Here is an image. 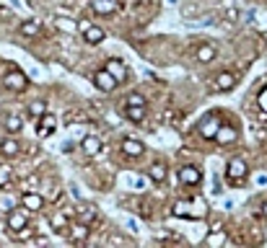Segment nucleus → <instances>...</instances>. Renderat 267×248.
<instances>
[{
    "label": "nucleus",
    "instance_id": "nucleus-6",
    "mask_svg": "<svg viewBox=\"0 0 267 248\" xmlns=\"http://www.w3.org/2000/svg\"><path fill=\"white\" fill-rule=\"evenodd\" d=\"M78 29H80V34H83V39H86L88 44H101V42H104V31H101L99 26H94V23L80 21Z\"/></svg>",
    "mask_w": 267,
    "mask_h": 248
},
{
    "label": "nucleus",
    "instance_id": "nucleus-31",
    "mask_svg": "<svg viewBox=\"0 0 267 248\" xmlns=\"http://www.w3.org/2000/svg\"><path fill=\"white\" fill-rule=\"evenodd\" d=\"M36 183H39V179H36V176H29V179L24 181V189L31 191V189H36Z\"/></svg>",
    "mask_w": 267,
    "mask_h": 248
},
{
    "label": "nucleus",
    "instance_id": "nucleus-7",
    "mask_svg": "<svg viewBox=\"0 0 267 248\" xmlns=\"http://www.w3.org/2000/svg\"><path fill=\"white\" fill-rule=\"evenodd\" d=\"M94 86H96L99 90H104V93H112V90L119 86V83H117L112 75H109L107 70H99L96 75H94Z\"/></svg>",
    "mask_w": 267,
    "mask_h": 248
},
{
    "label": "nucleus",
    "instance_id": "nucleus-21",
    "mask_svg": "<svg viewBox=\"0 0 267 248\" xmlns=\"http://www.w3.org/2000/svg\"><path fill=\"white\" fill-rule=\"evenodd\" d=\"M52 227H54L57 233H68V227H70L68 215H65V212H54V215H52Z\"/></svg>",
    "mask_w": 267,
    "mask_h": 248
},
{
    "label": "nucleus",
    "instance_id": "nucleus-32",
    "mask_svg": "<svg viewBox=\"0 0 267 248\" xmlns=\"http://www.w3.org/2000/svg\"><path fill=\"white\" fill-rule=\"evenodd\" d=\"M260 106H262V112H267V86L262 88V93H260Z\"/></svg>",
    "mask_w": 267,
    "mask_h": 248
},
{
    "label": "nucleus",
    "instance_id": "nucleus-10",
    "mask_svg": "<svg viewBox=\"0 0 267 248\" xmlns=\"http://www.w3.org/2000/svg\"><path fill=\"white\" fill-rule=\"evenodd\" d=\"M21 204L29 209V212H39V209L44 207V199H42V194H36V191H24Z\"/></svg>",
    "mask_w": 267,
    "mask_h": 248
},
{
    "label": "nucleus",
    "instance_id": "nucleus-12",
    "mask_svg": "<svg viewBox=\"0 0 267 248\" xmlns=\"http://www.w3.org/2000/svg\"><path fill=\"white\" fill-rule=\"evenodd\" d=\"M88 233H91V227L86 225V223H73L70 225V230H68V235H70V241H76V243H86L88 241Z\"/></svg>",
    "mask_w": 267,
    "mask_h": 248
},
{
    "label": "nucleus",
    "instance_id": "nucleus-24",
    "mask_svg": "<svg viewBox=\"0 0 267 248\" xmlns=\"http://www.w3.org/2000/svg\"><path fill=\"white\" fill-rule=\"evenodd\" d=\"M13 183V168L11 165H0V189L11 186Z\"/></svg>",
    "mask_w": 267,
    "mask_h": 248
},
{
    "label": "nucleus",
    "instance_id": "nucleus-29",
    "mask_svg": "<svg viewBox=\"0 0 267 248\" xmlns=\"http://www.w3.org/2000/svg\"><path fill=\"white\" fill-rule=\"evenodd\" d=\"M11 235H13V241H29V238L34 235V227L31 225H24L21 230H13Z\"/></svg>",
    "mask_w": 267,
    "mask_h": 248
},
{
    "label": "nucleus",
    "instance_id": "nucleus-25",
    "mask_svg": "<svg viewBox=\"0 0 267 248\" xmlns=\"http://www.w3.org/2000/svg\"><path fill=\"white\" fill-rule=\"evenodd\" d=\"M213 57H215V47H213V44H202V47L197 49V60L200 62H210Z\"/></svg>",
    "mask_w": 267,
    "mask_h": 248
},
{
    "label": "nucleus",
    "instance_id": "nucleus-2",
    "mask_svg": "<svg viewBox=\"0 0 267 248\" xmlns=\"http://www.w3.org/2000/svg\"><path fill=\"white\" fill-rule=\"evenodd\" d=\"M125 114L130 122H143L145 119V98L137 93H130L125 101Z\"/></svg>",
    "mask_w": 267,
    "mask_h": 248
},
{
    "label": "nucleus",
    "instance_id": "nucleus-17",
    "mask_svg": "<svg viewBox=\"0 0 267 248\" xmlns=\"http://www.w3.org/2000/svg\"><path fill=\"white\" fill-rule=\"evenodd\" d=\"M80 148H83L86 155H99L101 153V140L94 135H88V137H83V145H80Z\"/></svg>",
    "mask_w": 267,
    "mask_h": 248
},
{
    "label": "nucleus",
    "instance_id": "nucleus-3",
    "mask_svg": "<svg viewBox=\"0 0 267 248\" xmlns=\"http://www.w3.org/2000/svg\"><path fill=\"white\" fill-rule=\"evenodd\" d=\"M246 176H249V165H246V160L234 158L231 163H228V168H226V179L231 181V183H241Z\"/></svg>",
    "mask_w": 267,
    "mask_h": 248
},
{
    "label": "nucleus",
    "instance_id": "nucleus-26",
    "mask_svg": "<svg viewBox=\"0 0 267 248\" xmlns=\"http://www.w3.org/2000/svg\"><path fill=\"white\" fill-rule=\"evenodd\" d=\"M39 31H42V23L39 21H24L21 23V34L24 36H36Z\"/></svg>",
    "mask_w": 267,
    "mask_h": 248
},
{
    "label": "nucleus",
    "instance_id": "nucleus-18",
    "mask_svg": "<svg viewBox=\"0 0 267 248\" xmlns=\"http://www.w3.org/2000/svg\"><path fill=\"white\" fill-rule=\"evenodd\" d=\"M148 176H151V181H156V183H161L163 179H166V165H163L161 160H156V163H151V168H148Z\"/></svg>",
    "mask_w": 267,
    "mask_h": 248
},
{
    "label": "nucleus",
    "instance_id": "nucleus-9",
    "mask_svg": "<svg viewBox=\"0 0 267 248\" xmlns=\"http://www.w3.org/2000/svg\"><path fill=\"white\" fill-rule=\"evenodd\" d=\"M213 140H218L220 145H234L236 140H239V132L234 130L231 124H220L218 127V132H215V137Z\"/></svg>",
    "mask_w": 267,
    "mask_h": 248
},
{
    "label": "nucleus",
    "instance_id": "nucleus-13",
    "mask_svg": "<svg viewBox=\"0 0 267 248\" xmlns=\"http://www.w3.org/2000/svg\"><path fill=\"white\" fill-rule=\"evenodd\" d=\"M24 225H29V215H26L24 209H11V212H8V227H11V233L21 230Z\"/></svg>",
    "mask_w": 267,
    "mask_h": 248
},
{
    "label": "nucleus",
    "instance_id": "nucleus-1",
    "mask_svg": "<svg viewBox=\"0 0 267 248\" xmlns=\"http://www.w3.org/2000/svg\"><path fill=\"white\" fill-rule=\"evenodd\" d=\"M177 217H189V220H202L208 215V204L202 199H192V202H177L174 207Z\"/></svg>",
    "mask_w": 267,
    "mask_h": 248
},
{
    "label": "nucleus",
    "instance_id": "nucleus-11",
    "mask_svg": "<svg viewBox=\"0 0 267 248\" xmlns=\"http://www.w3.org/2000/svg\"><path fill=\"white\" fill-rule=\"evenodd\" d=\"M122 153L125 155H130V158H140V155L145 153V145L140 142V140H133V137H127V140H122Z\"/></svg>",
    "mask_w": 267,
    "mask_h": 248
},
{
    "label": "nucleus",
    "instance_id": "nucleus-23",
    "mask_svg": "<svg viewBox=\"0 0 267 248\" xmlns=\"http://www.w3.org/2000/svg\"><path fill=\"white\" fill-rule=\"evenodd\" d=\"M21 116H18V114H8L5 116V130L8 132H11V135H16V132H21Z\"/></svg>",
    "mask_w": 267,
    "mask_h": 248
},
{
    "label": "nucleus",
    "instance_id": "nucleus-4",
    "mask_svg": "<svg viewBox=\"0 0 267 248\" xmlns=\"http://www.w3.org/2000/svg\"><path fill=\"white\" fill-rule=\"evenodd\" d=\"M218 127H220L218 114H205V119L200 122V137H202V140H213L215 132H218Z\"/></svg>",
    "mask_w": 267,
    "mask_h": 248
},
{
    "label": "nucleus",
    "instance_id": "nucleus-27",
    "mask_svg": "<svg viewBox=\"0 0 267 248\" xmlns=\"http://www.w3.org/2000/svg\"><path fill=\"white\" fill-rule=\"evenodd\" d=\"M78 220L80 223H91V220H96V209L94 207H88V204H83V207H78Z\"/></svg>",
    "mask_w": 267,
    "mask_h": 248
},
{
    "label": "nucleus",
    "instance_id": "nucleus-28",
    "mask_svg": "<svg viewBox=\"0 0 267 248\" xmlns=\"http://www.w3.org/2000/svg\"><path fill=\"white\" fill-rule=\"evenodd\" d=\"M205 243H208V246H223V243H226V233L220 230V227H215V230L208 235V241H205Z\"/></svg>",
    "mask_w": 267,
    "mask_h": 248
},
{
    "label": "nucleus",
    "instance_id": "nucleus-16",
    "mask_svg": "<svg viewBox=\"0 0 267 248\" xmlns=\"http://www.w3.org/2000/svg\"><path fill=\"white\" fill-rule=\"evenodd\" d=\"M21 153V145H18L13 137H8V140L0 142V155H5V158H13V155Z\"/></svg>",
    "mask_w": 267,
    "mask_h": 248
},
{
    "label": "nucleus",
    "instance_id": "nucleus-8",
    "mask_svg": "<svg viewBox=\"0 0 267 248\" xmlns=\"http://www.w3.org/2000/svg\"><path fill=\"white\" fill-rule=\"evenodd\" d=\"M104 70H107L109 75H112V78L119 83V86H122V83L127 80V68H125V62H122V60H109Z\"/></svg>",
    "mask_w": 267,
    "mask_h": 248
},
{
    "label": "nucleus",
    "instance_id": "nucleus-19",
    "mask_svg": "<svg viewBox=\"0 0 267 248\" xmlns=\"http://www.w3.org/2000/svg\"><path fill=\"white\" fill-rule=\"evenodd\" d=\"M236 86V78L231 75V72H220V75L215 78V90H231Z\"/></svg>",
    "mask_w": 267,
    "mask_h": 248
},
{
    "label": "nucleus",
    "instance_id": "nucleus-33",
    "mask_svg": "<svg viewBox=\"0 0 267 248\" xmlns=\"http://www.w3.org/2000/svg\"><path fill=\"white\" fill-rule=\"evenodd\" d=\"M257 183H260V186H265V183H267V176H265V173H260V176H257Z\"/></svg>",
    "mask_w": 267,
    "mask_h": 248
},
{
    "label": "nucleus",
    "instance_id": "nucleus-34",
    "mask_svg": "<svg viewBox=\"0 0 267 248\" xmlns=\"http://www.w3.org/2000/svg\"><path fill=\"white\" fill-rule=\"evenodd\" d=\"M262 215H265V217H267V204H265V207H262Z\"/></svg>",
    "mask_w": 267,
    "mask_h": 248
},
{
    "label": "nucleus",
    "instance_id": "nucleus-5",
    "mask_svg": "<svg viewBox=\"0 0 267 248\" xmlns=\"http://www.w3.org/2000/svg\"><path fill=\"white\" fill-rule=\"evenodd\" d=\"M3 83H5V88L16 90V93H21V90H26V86H29V80H26V75H24L21 70H11L3 78Z\"/></svg>",
    "mask_w": 267,
    "mask_h": 248
},
{
    "label": "nucleus",
    "instance_id": "nucleus-30",
    "mask_svg": "<svg viewBox=\"0 0 267 248\" xmlns=\"http://www.w3.org/2000/svg\"><path fill=\"white\" fill-rule=\"evenodd\" d=\"M60 26L62 31H68V34H76V23H68V18H57V21H54Z\"/></svg>",
    "mask_w": 267,
    "mask_h": 248
},
{
    "label": "nucleus",
    "instance_id": "nucleus-15",
    "mask_svg": "<svg viewBox=\"0 0 267 248\" xmlns=\"http://www.w3.org/2000/svg\"><path fill=\"white\" fill-rule=\"evenodd\" d=\"M91 5H94L96 13L109 16V13H114L117 8H119V0H91Z\"/></svg>",
    "mask_w": 267,
    "mask_h": 248
},
{
    "label": "nucleus",
    "instance_id": "nucleus-22",
    "mask_svg": "<svg viewBox=\"0 0 267 248\" xmlns=\"http://www.w3.org/2000/svg\"><path fill=\"white\" fill-rule=\"evenodd\" d=\"M44 114H47V104H44V101H31L29 104V116L31 119H42Z\"/></svg>",
    "mask_w": 267,
    "mask_h": 248
},
{
    "label": "nucleus",
    "instance_id": "nucleus-20",
    "mask_svg": "<svg viewBox=\"0 0 267 248\" xmlns=\"http://www.w3.org/2000/svg\"><path fill=\"white\" fill-rule=\"evenodd\" d=\"M54 127H57V119H54V116L44 114V116L39 119V135H42V137H47L50 132H54Z\"/></svg>",
    "mask_w": 267,
    "mask_h": 248
},
{
    "label": "nucleus",
    "instance_id": "nucleus-14",
    "mask_svg": "<svg viewBox=\"0 0 267 248\" xmlns=\"http://www.w3.org/2000/svg\"><path fill=\"white\" fill-rule=\"evenodd\" d=\"M202 173L195 168V165H184V168H179V181L187 183V186H195V183H200Z\"/></svg>",
    "mask_w": 267,
    "mask_h": 248
}]
</instances>
